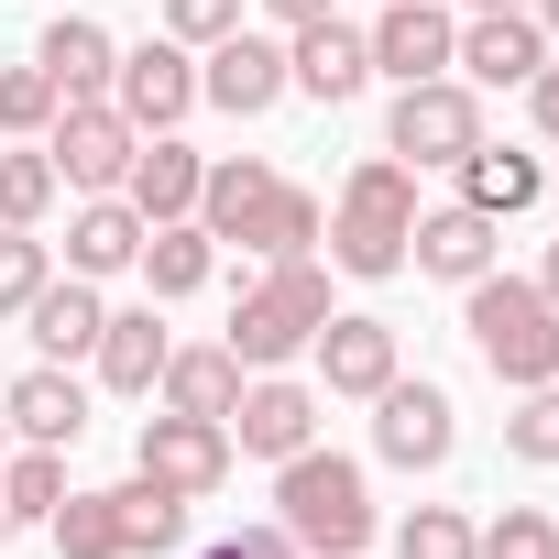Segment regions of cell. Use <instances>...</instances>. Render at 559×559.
<instances>
[{
	"label": "cell",
	"mask_w": 559,
	"mask_h": 559,
	"mask_svg": "<svg viewBox=\"0 0 559 559\" xmlns=\"http://www.w3.org/2000/svg\"><path fill=\"white\" fill-rule=\"evenodd\" d=\"M274 526H286L308 559H362L373 537V493H362V461L341 450H297V461H274Z\"/></svg>",
	"instance_id": "obj_1"
},
{
	"label": "cell",
	"mask_w": 559,
	"mask_h": 559,
	"mask_svg": "<svg viewBox=\"0 0 559 559\" xmlns=\"http://www.w3.org/2000/svg\"><path fill=\"white\" fill-rule=\"evenodd\" d=\"M34 297H45V241L0 219V319H23Z\"/></svg>",
	"instance_id": "obj_33"
},
{
	"label": "cell",
	"mask_w": 559,
	"mask_h": 559,
	"mask_svg": "<svg viewBox=\"0 0 559 559\" xmlns=\"http://www.w3.org/2000/svg\"><path fill=\"white\" fill-rule=\"evenodd\" d=\"M230 23H241V0H165V34L176 45H219Z\"/></svg>",
	"instance_id": "obj_37"
},
{
	"label": "cell",
	"mask_w": 559,
	"mask_h": 559,
	"mask_svg": "<svg viewBox=\"0 0 559 559\" xmlns=\"http://www.w3.org/2000/svg\"><path fill=\"white\" fill-rule=\"evenodd\" d=\"M526 99H537V132H548V143H559V56H548V67H537V78H526Z\"/></svg>",
	"instance_id": "obj_39"
},
{
	"label": "cell",
	"mask_w": 559,
	"mask_h": 559,
	"mask_svg": "<svg viewBox=\"0 0 559 559\" xmlns=\"http://www.w3.org/2000/svg\"><path fill=\"white\" fill-rule=\"evenodd\" d=\"M230 548H241V559H308V548H297V537H286V526H241V537H230Z\"/></svg>",
	"instance_id": "obj_38"
},
{
	"label": "cell",
	"mask_w": 559,
	"mask_h": 559,
	"mask_svg": "<svg viewBox=\"0 0 559 559\" xmlns=\"http://www.w3.org/2000/svg\"><path fill=\"white\" fill-rule=\"evenodd\" d=\"M110 110H121L132 132H176V121L198 110V67H187V45H176V34L132 45V56L110 67Z\"/></svg>",
	"instance_id": "obj_7"
},
{
	"label": "cell",
	"mask_w": 559,
	"mask_h": 559,
	"mask_svg": "<svg viewBox=\"0 0 559 559\" xmlns=\"http://www.w3.org/2000/svg\"><path fill=\"white\" fill-rule=\"evenodd\" d=\"M406 230H417V176H406L395 154L352 165L341 219H330V263H341V274H395V263H406Z\"/></svg>",
	"instance_id": "obj_3"
},
{
	"label": "cell",
	"mask_w": 559,
	"mask_h": 559,
	"mask_svg": "<svg viewBox=\"0 0 559 559\" xmlns=\"http://www.w3.org/2000/svg\"><path fill=\"white\" fill-rule=\"evenodd\" d=\"M537 297H548V308H559V241H548V274H537Z\"/></svg>",
	"instance_id": "obj_41"
},
{
	"label": "cell",
	"mask_w": 559,
	"mask_h": 559,
	"mask_svg": "<svg viewBox=\"0 0 559 559\" xmlns=\"http://www.w3.org/2000/svg\"><path fill=\"white\" fill-rule=\"evenodd\" d=\"M198 99H219L230 121H263L274 99H286V45H263V34H219L209 45V67H198Z\"/></svg>",
	"instance_id": "obj_10"
},
{
	"label": "cell",
	"mask_w": 559,
	"mask_h": 559,
	"mask_svg": "<svg viewBox=\"0 0 559 559\" xmlns=\"http://www.w3.org/2000/svg\"><path fill=\"white\" fill-rule=\"evenodd\" d=\"M132 252H143V209H132V198H88V209L67 219V274H88V286L121 274Z\"/></svg>",
	"instance_id": "obj_24"
},
{
	"label": "cell",
	"mask_w": 559,
	"mask_h": 559,
	"mask_svg": "<svg viewBox=\"0 0 559 559\" xmlns=\"http://www.w3.org/2000/svg\"><path fill=\"white\" fill-rule=\"evenodd\" d=\"M132 263H143V286H154V297H198L209 274H219V241H209L198 219H165V230H143Z\"/></svg>",
	"instance_id": "obj_26"
},
{
	"label": "cell",
	"mask_w": 559,
	"mask_h": 559,
	"mask_svg": "<svg viewBox=\"0 0 559 559\" xmlns=\"http://www.w3.org/2000/svg\"><path fill=\"white\" fill-rule=\"evenodd\" d=\"M0 417H12V439H34V450H78V428H88V384H78L67 362H34L12 395H0Z\"/></svg>",
	"instance_id": "obj_15"
},
{
	"label": "cell",
	"mask_w": 559,
	"mask_h": 559,
	"mask_svg": "<svg viewBox=\"0 0 559 559\" xmlns=\"http://www.w3.org/2000/svg\"><path fill=\"white\" fill-rule=\"evenodd\" d=\"M230 439H241L252 461H297V450L319 439V395H308V384H286V373H263V384H241Z\"/></svg>",
	"instance_id": "obj_13"
},
{
	"label": "cell",
	"mask_w": 559,
	"mask_h": 559,
	"mask_svg": "<svg viewBox=\"0 0 559 559\" xmlns=\"http://www.w3.org/2000/svg\"><path fill=\"white\" fill-rule=\"evenodd\" d=\"M110 526H121V559H165V548H187V493L132 472V483H110Z\"/></svg>",
	"instance_id": "obj_22"
},
{
	"label": "cell",
	"mask_w": 559,
	"mask_h": 559,
	"mask_svg": "<svg viewBox=\"0 0 559 559\" xmlns=\"http://www.w3.org/2000/svg\"><path fill=\"white\" fill-rule=\"evenodd\" d=\"M362 78H373V45H362L352 23H308V34L286 45V88H308L319 110H341V99H362Z\"/></svg>",
	"instance_id": "obj_16"
},
{
	"label": "cell",
	"mask_w": 559,
	"mask_h": 559,
	"mask_svg": "<svg viewBox=\"0 0 559 559\" xmlns=\"http://www.w3.org/2000/svg\"><path fill=\"white\" fill-rule=\"evenodd\" d=\"M504 450H515V461H559V384H526V395H515Z\"/></svg>",
	"instance_id": "obj_34"
},
{
	"label": "cell",
	"mask_w": 559,
	"mask_h": 559,
	"mask_svg": "<svg viewBox=\"0 0 559 559\" xmlns=\"http://www.w3.org/2000/svg\"><path fill=\"white\" fill-rule=\"evenodd\" d=\"M472 548H483V526L450 515V504H417V515L395 526V559H472Z\"/></svg>",
	"instance_id": "obj_31"
},
{
	"label": "cell",
	"mask_w": 559,
	"mask_h": 559,
	"mask_svg": "<svg viewBox=\"0 0 559 559\" xmlns=\"http://www.w3.org/2000/svg\"><path fill=\"white\" fill-rule=\"evenodd\" d=\"M34 67L56 78V99H110V67H121V45H110V34H99L88 12H67V23H45Z\"/></svg>",
	"instance_id": "obj_19"
},
{
	"label": "cell",
	"mask_w": 559,
	"mask_h": 559,
	"mask_svg": "<svg viewBox=\"0 0 559 559\" xmlns=\"http://www.w3.org/2000/svg\"><path fill=\"white\" fill-rule=\"evenodd\" d=\"M0 504H12V526H23V515H56V504H67V461L23 439L12 461H0Z\"/></svg>",
	"instance_id": "obj_29"
},
{
	"label": "cell",
	"mask_w": 559,
	"mask_h": 559,
	"mask_svg": "<svg viewBox=\"0 0 559 559\" xmlns=\"http://www.w3.org/2000/svg\"><path fill=\"white\" fill-rule=\"evenodd\" d=\"M472 559H559V526L537 515V504H504L493 526H483V548Z\"/></svg>",
	"instance_id": "obj_35"
},
{
	"label": "cell",
	"mask_w": 559,
	"mask_h": 559,
	"mask_svg": "<svg viewBox=\"0 0 559 559\" xmlns=\"http://www.w3.org/2000/svg\"><path fill=\"white\" fill-rule=\"evenodd\" d=\"M165 319L154 308H110L99 319V384H121V395H154V373H165Z\"/></svg>",
	"instance_id": "obj_25"
},
{
	"label": "cell",
	"mask_w": 559,
	"mask_h": 559,
	"mask_svg": "<svg viewBox=\"0 0 559 559\" xmlns=\"http://www.w3.org/2000/svg\"><path fill=\"white\" fill-rule=\"evenodd\" d=\"M362 45H373V78L417 88V78H450V45H461V23L439 12V0H384V23H373Z\"/></svg>",
	"instance_id": "obj_11"
},
{
	"label": "cell",
	"mask_w": 559,
	"mask_h": 559,
	"mask_svg": "<svg viewBox=\"0 0 559 559\" xmlns=\"http://www.w3.org/2000/svg\"><path fill=\"white\" fill-rule=\"evenodd\" d=\"M209 559H241V548H230V537H219V548H209Z\"/></svg>",
	"instance_id": "obj_46"
},
{
	"label": "cell",
	"mask_w": 559,
	"mask_h": 559,
	"mask_svg": "<svg viewBox=\"0 0 559 559\" xmlns=\"http://www.w3.org/2000/svg\"><path fill=\"white\" fill-rule=\"evenodd\" d=\"M472 341L493 362V384H559V308L537 286H515V274H483L472 286Z\"/></svg>",
	"instance_id": "obj_4"
},
{
	"label": "cell",
	"mask_w": 559,
	"mask_h": 559,
	"mask_svg": "<svg viewBox=\"0 0 559 559\" xmlns=\"http://www.w3.org/2000/svg\"><path fill=\"white\" fill-rule=\"evenodd\" d=\"M526 12H537V34H559V0H526Z\"/></svg>",
	"instance_id": "obj_42"
},
{
	"label": "cell",
	"mask_w": 559,
	"mask_h": 559,
	"mask_svg": "<svg viewBox=\"0 0 559 559\" xmlns=\"http://www.w3.org/2000/svg\"><path fill=\"white\" fill-rule=\"evenodd\" d=\"M263 198H274V165L230 154V165H209V176H198V230H209V241H241Z\"/></svg>",
	"instance_id": "obj_27"
},
{
	"label": "cell",
	"mask_w": 559,
	"mask_h": 559,
	"mask_svg": "<svg viewBox=\"0 0 559 559\" xmlns=\"http://www.w3.org/2000/svg\"><path fill=\"white\" fill-rule=\"evenodd\" d=\"M0 461H12V417H0Z\"/></svg>",
	"instance_id": "obj_45"
},
{
	"label": "cell",
	"mask_w": 559,
	"mask_h": 559,
	"mask_svg": "<svg viewBox=\"0 0 559 559\" xmlns=\"http://www.w3.org/2000/svg\"><path fill=\"white\" fill-rule=\"evenodd\" d=\"M472 143H483V99H472L461 78L395 88V121H384V154H395V165H461Z\"/></svg>",
	"instance_id": "obj_5"
},
{
	"label": "cell",
	"mask_w": 559,
	"mask_h": 559,
	"mask_svg": "<svg viewBox=\"0 0 559 559\" xmlns=\"http://www.w3.org/2000/svg\"><path fill=\"white\" fill-rule=\"evenodd\" d=\"M23 319H34V352H45V362H78V352H99V319H110V308H99L88 274H67V286L45 274V297H34Z\"/></svg>",
	"instance_id": "obj_23"
},
{
	"label": "cell",
	"mask_w": 559,
	"mask_h": 559,
	"mask_svg": "<svg viewBox=\"0 0 559 559\" xmlns=\"http://www.w3.org/2000/svg\"><path fill=\"white\" fill-rule=\"evenodd\" d=\"M45 209H56V154H0V219L34 230Z\"/></svg>",
	"instance_id": "obj_32"
},
{
	"label": "cell",
	"mask_w": 559,
	"mask_h": 559,
	"mask_svg": "<svg viewBox=\"0 0 559 559\" xmlns=\"http://www.w3.org/2000/svg\"><path fill=\"white\" fill-rule=\"evenodd\" d=\"M132 472H154L165 493H187V504H198V493H219V472H230V428H219V417H176V406H165V417H143Z\"/></svg>",
	"instance_id": "obj_8"
},
{
	"label": "cell",
	"mask_w": 559,
	"mask_h": 559,
	"mask_svg": "<svg viewBox=\"0 0 559 559\" xmlns=\"http://www.w3.org/2000/svg\"><path fill=\"white\" fill-rule=\"evenodd\" d=\"M450 176H461V209H483V219H515V209L548 198V165L537 154H504V143H472Z\"/></svg>",
	"instance_id": "obj_20"
},
{
	"label": "cell",
	"mask_w": 559,
	"mask_h": 559,
	"mask_svg": "<svg viewBox=\"0 0 559 559\" xmlns=\"http://www.w3.org/2000/svg\"><path fill=\"white\" fill-rule=\"evenodd\" d=\"M132 121L110 110V99H67L56 121H45V154H56V187H78V198H121V176H132Z\"/></svg>",
	"instance_id": "obj_6"
},
{
	"label": "cell",
	"mask_w": 559,
	"mask_h": 559,
	"mask_svg": "<svg viewBox=\"0 0 559 559\" xmlns=\"http://www.w3.org/2000/svg\"><path fill=\"white\" fill-rule=\"evenodd\" d=\"M263 12L286 23V34H308V23H330V0H263Z\"/></svg>",
	"instance_id": "obj_40"
},
{
	"label": "cell",
	"mask_w": 559,
	"mask_h": 559,
	"mask_svg": "<svg viewBox=\"0 0 559 559\" xmlns=\"http://www.w3.org/2000/svg\"><path fill=\"white\" fill-rule=\"evenodd\" d=\"M308 352H319V384L330 395H384L395 384V330L384 319H319Z\"/></svg>",
	"instance_id": "obj_18"
},
{
	"label": "cell",
	"mask_w": 559,
	"mask_h": 559,
	"mask_svg": "<svg viewBox=\"0 0 559 559\" xmlns=\"http://www.w3.org/2000/svg\"><path fill=\"white\" fill-rule=\"evenodd\" d=\"M45 526H56V548H67V559H121V526H110V493H67V504H56Z\"/></svg>",
	"instance_id": "obj_30"
},
{
	"label": "cell",
	"mask_w": 559,
	"mask_h": 559,
	"mask_svg": "<svg viewBox=\"0 0 559 559\" xmlns=\"http://www.w3.org/2000/svg\"><path fill=\"white\" fill-rule=\"evenodd\" d=\"M450 67H461L472 88H526V78L548 67V34H537V12H472L461 45H450Z\"/></svg>",
	"instance_id": "obj_12"
},
{
	"label": "cell",
	"mask_w": 559,
	"mask_h": 559,
	"mask_svg": "<svg viewBox=\"0 0 559 559\" xmlns=\"http://www.w3.org/2000/svg\"><path fill=\"white\" fill-rule=\"evenodd\" d=\"M198 143H176V132H143L132 143V176H121V198L143 209V230H165V219H198Z\"/></svg>",
	"instance_id": "obj_14"
},
{
	"label": "cell",
	"mask_w": 559,
	"mask_h": 559,
	"mask_svg": "<svg viewBox=\"0 0 559 559\" xmlns=\"http://www.w3.org/2000/svg\"><path fill=\"white\" fill-rule=\"evenodd\" d=\"M406 263L439 274V286H483V274H493V219L483 209H428L406 230Z\"/></svg>",
	"instance_id": "obj_17"
},
{
	"label": "cell",
	"mask_w": 559,
	"mask_h": 559,
	"mask_svg": "<svg viewBox=\"0 0 559 559\" xmlns=\"http://www.w3.org/2000/svg\"><path fill=\"white\" fill-rule=\"evenodd\" d=\"M548 187H559V176H548Z\"/></svg>",
	"instance_id": "obj_47"
},
{
	"label": "cell",
	"mask_w": 559,
	"mask_h": 559,
	"mask_svg": "<svg viewBox=\"0 0 559 559\" xmlns=\"http://www.w3.org/2000/svg\"><path fill=\"white\" fill-rule=\"evenodd\" d=\"M67 99H56V78L45 67H0V132H45Z\"/></svg>",
	"instance_id": "obj_36"
},
{
	"label": "cell",
	"mask_w": 559,
	"mask_h": 559,
	"mask_svg": "<svg viewBox=\"0 0 559 559\" xmlns=\"http://www.w3.org/2000/svg\"><path fill=\"white\" fill-rule=\"evenodd\" d=\"M319 319H330V274L297 252V263H274L263 286L230 308V362H241V373H274V362H297V352L319 341Z\"/></svg>",
	"instance_id": "obj_2"
},
{
	"label": "cell",
	"mask_w": 559,
	"mask_h": 559,
	"mask_svg": "<svg viewBox=\"0 0 559 559\" xmlns=\"http://www.w3.org/2000/svg\"><path fill=\"white\" fill-rule=\"evenodd\" d=\"M241 241H252L263 263H297V252L319 241V198H308V187H286V176H274V198L252 209V230H241Z\"/></svg>",
	"instance_id": "obj_28"
},
{
	"label": "cell",
	"mask_w": 559,
	"mask_h": 559,
	"mask_svg": "<svg viewBox=\"0 0 559 559\" xmlns=\"http://www.w3.org/2000/svg\"><path fill=\"white\" fill-rule=\"evenodd\" d=\"M165 406L176 417H219L230 428V406H241V362H230V341H198V352H165Z\"/></svg>",
	"instance_id": "obj_21"
},
{
	"label": "cell",
	"mask_w": 559,
	"mask_h": 559,
	"mask_svg": "<svg viewBox=\"0 0 559 559\" xmlns=\"http://www.w3.org/2000/svg\"><path fill=\"white\" fill-rule=\"evenodd\" d=\"M472 12H526V0H472Z\"/></svg>",
	"instance_id": "obj_43"
},
{
	"label": "cell",
	"mask_w": 559,
	"mask_h": 559,
	"mask_svg": "<svg viewBox=\"0 0 559 559\" xmlns=\"http://www.w3.org/2000/svg\"><path fill=\"white\" fill-rule=\"evenodd\" d=\"M450 439H461V428H450V395H439V384H406V373H395V384L373 395V450H384L395 472H439Z\"/></svg>",
	"instance_id": "obj_9"
},
{
	"label": "cell",
	"mask_w": 559,
	"mask_h": 559,
	"mask_svg": "<svg viewBox=\"0 0 559 559\" xmlns=\"http://www.w3.org/2000/svg\"><path fill=\"white\" fill-rule=\"evenodd\" d=\"M0 548H12V504H0Z\"/></svg>",
	"instance_id": "obj_44"
}]
</instances>
